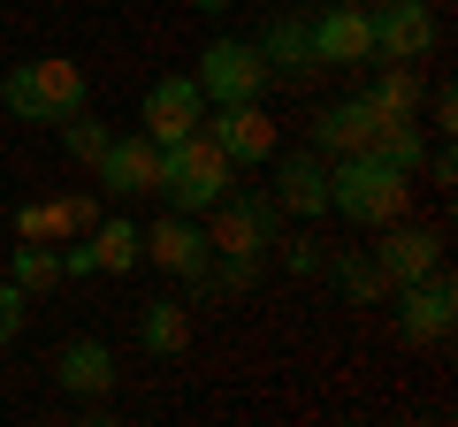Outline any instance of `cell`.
Masks as SVG:
<instances>
[{
    "instance_id": "e0dca14e",
    "label": "cell",
    "mask_w": 458,
    "mask_h": 427,
    "mask_svg": "<svg viewBox=\"0 0 458 427\" xmlns=\"http://www.w3.org/2000/svg\"><path fill=\"white\" fill-rule=\"evenodd\" d=\"M260 62H267V77L276 84H298V77H313V38H306V16H276L260 38Z\"/></svg>"
},
{
    "instance_id": "5bb4252c",
    "label": "cell",
    "mask_w": 458,
    "mask_h": 427,
    "mask_svg": "<svg viewBox=\"0 0 458 427\" xmlns=\"http://www.w3.org/2000/svg\"><path fill=\"white\" fill-rule=\"evenodd\" d=\"M375 122H382V107L367 92L328 99L321 115H313V146H321V153H367V146H375Z\"/></svg>"
},
{
    "instance_id": "d4e9b609",
    "label": "cell",
    "mask_w": 458,
    "mask_h": 427,
    "mask_svg": "<svg viewBox=\"0 0 458 427\" xmlns=\"http://www.w3.org/2000/svg\"><path fill=\"white\" fill-rule=\"evenodd\" d=\"M283 267H291L298 282H313V275L328 267V245H321V237H291V252H283Z\"/></svg>"
},
{
    "instance_id": "ac0fdd59",
    "label": "cell",
    "mask_w": 458,
    "mask_h": 427,
    "mask_svg": "<svg viewBox=\"0 0 458 427\" xmlns=\"http://www.w3.org/2000/svg\"><path fill=\"white\" fill-rule=\"evenodd\" d=\"M138 344H146L153 359H176V351L191 344V313H183L176 297H153V306H138Z\"/></svg>"
},
{
    "instance_id": "7a4b0ae2",
    "label": "cell",
    "mask_w": 458,
    "mask_h": 427,
    "mask_svg": "<svg viewBox=\"0 0 458 427\" xmlns=\"http://www.w3.org/2000/svg\"><path fill=\"white\" fill-rule=\"evenodd\" d=\"M328 214H344L352 230H382V222H405L412 214V176L375 153H344L328 168Z\"/></svg>"
},
{
    "instance_id": "3957f363",
    "label": "cell",
    "mask_w": 458,
    "mask_h": 427,
    "mask_svg": "<svg viewBox=\"0 0 458 427\" xmlns=\"http://www.w3.org/2000/svg\"><path fill=\"white\" fill-rule=\"evenodd\" d=\"M84 69L69 62V54H38V62H23V69H0V107L8 115H23V122H38V130H54V122H69L84 107Z\"/></svg>"
},
{
    "instance_id": "4fadbf2b",
    "label": "cell",
    "mask_w": 458,
    "mask_h": 427,
    "mask_svg": "<svg viewBox=\"0 0 458 427\" xmlns=\"http://www.w3.org/2000/svg\"><path fill=\"white\" fill-rule=\"evenodd\" d=\"M375 267L390 275V290H397V282H420V275H436V267H443V237L436 230H412V222H382Z\"/></svg>"
},
{
    "instance_id": "4316f807",
    "label": "cell",
    "mask_w": 458,
    "mask_h": 427,
    "mask_svg": "<svg viewBox=\"0 0 458 427\" xmlns=\"http://www.w3.org/2000/svg\"><path fill=\"white\" fill-rule=\"evenodd\" d=\"M62 206H69V237H84V230H92V222H99V198H62Z\"/></svg>"
},
{
    "instance_id": "ba28073f",
    "label": "cell",
    "mask_w": 458,
    "mask_h": 427,
    "mask_svg": "<svg viewBox=\"0 0 458 427\" xmlns=\"http://www.w3.org/2000/svg\"><path fill=\"white\" fill-rule=\"evenodd\" d=\"M199 122H207V92H199V77H153L146 84L138 130H146L153 146H176V138H191Z\"/></svg>"
},
{
    "instance_id": "7c38bea8",
    "label": "cell",
    "mask_w": 458,
    "mask_h": 427,
    "mask_svg": "<svg viewBox=\"0 0 458 427\" xmlns=\"http://www.w3.org/2000/svg\"><path fill=\"white\" fill-rule=\"evenodd\" d=\"M146 260L161 267V275H176V282H207L214 245H207V230H199V214H168V222H153V230H146Z\"/></svg>"
},
{
    "instance_id": "6da1fadb",
    "label": "cell",
    "mask_w": 458,
    "mask_h": 427,
    "mask_svg": "<svg viewBox=\"0 0 458 427\" xmlns=\"http://www.w3.org/2000/svg\"><path fill=\"white\" fill-rule=\"evenodd\" d=\"M214 222H207V245L222 252V267H207V282H229V290H252V275H260V260L276 252V230H283V206L267 191H237L229 183L222 198H214Z\"/></svg>"
},
{
    "instance_id": "9c48e42d",
    "label": "cell",
    "mask_w": 458,
    "mask_h": 427,
    "mask_svg": "<svg viewBox=\"0 0 458 427\" xmlns=\"http://www.w3.org/2000/svg\"><path fill=\"white\" fill-rule=\"evenodd\" d=\"M199 130L229 153V168H267V161H276V122H267L260 99H245V107H207Z\"/></svg>"
},
{
    "instance_id": "603a6c76",
    "label": "cell",
    "mask_w": 458,
    "mask_h": 427,
    "mask_svg": "<svg viewBox=\"0 0 458 427\" xmlns=\"http://www.w3.org/2000/svg\"><path fill=\"white\" fill-rule=\"evenodd\" d=\"M54 130H62V153H69V161H84V168H92L99 153H107V122H92L84 107H77L69 122H54Z\"/></svg>"
},
{
    "instance_id": "d6986e66",
    "label": "cell",
    "mask_w": 458,
    "mask_h": 427,
    "mask_svg": "<svg viewBox=\"0 0 458 427\" xmlns=\"http://www.w3.org/2000/svg\"><path fill=\"white\" fill-rule=\"evenodd\" d=\"M92 260H99V275H131L138 260H146V230H131L123 214H107V222H92Z\"/></svg>"
},
{
    "instance_id": "7402d4cb",
    "label": "cell",
    "mask_w": 458,
    "mask_h": 427,
    "mask_svg": "<svg viewBox=\"0 0 458 427\" xmlns=\"http://www.w3.org/2000/svg\"><path fill=\"white\" fill-rule=\"evenodd\" d=\"M382 115H420V62H382V77L367 84Z\"/></svg>"
},
{
    "instance_id": "f1b7e54d",
    "label": "cell",
    "mask_w": 458,
    "mask_h": 427,
    "mask_svg": "<svg viewBox=\"0 0 458 427\" xmlns=\"http://www.w3.org/2000/svg\"><path fill=\"white\" fill-rule=\"evenodd\" d=\"M191 8H207V16H229V8H237V0H191Z\"/></svg>"
},
{
    "instance_id": "484cf974",
    "label": "cell",
    "mask_w": 458,
    "mask_h": 427,
    "mask_svg": "<svg viewBox=\"0 0 458 427\" xmlns=\"http://www.w3.org/2000/svg\"><path fill=\"white\" fill-rule=\"evenodd\" d=\"M16 336H23V290L0 275V344H16Z\"/></svg>"
},
{
    "instance_id": "9a60e30c",
    "label": "cell",
    "mask_w": 458,
    "mask_h": 427,
    "mask_svg": "<svg viewBox=\"0 0 458 427\" xmlns=\"http://www.w3.org/2000/svg\"><path fill=\"white\" fill-rule=\"evenodd\" d=\"M276 198L283 214H298V222H321L328 214V161L321 153H291V161H276Z\"/></svg>"
},
{
    "instance_id": "83f0119b",
    "label": "cell",
    "mask_w": 458,
    "mask_h": 427,
    "mask_svg": "<svg viewBox=\"0 0 458 427\" xmlns=\"http://www.w3.org/2000/svg\"><path fill=\"white\" fill-rule=\"evenodd\" d=\"M420 168H428V176H436V183H443V191H451V183H458V161H451V146H436V153H428V161H420Z\"/></svg>"
},
{
    "instance_id": "30bf717a",
    "label": "cell",
    "mask_w": 458,
    "mask_h": 427,
    "mask_svg": "<svg viewBox=\"0 0 458 427\" xmlns=\"http://www.w3.org/2000/svg\"><path fill=\"white\" fill-rule=\"evenodd\" d=\"M451 321H458V290H451L443 267L420 275V282H397V336H405V344H443Z\"/></svg>"
},
{
    "instance_id": "2e32d148",
    "label": "cell",
    "mask_w": 458,
    "mask_h": 427,
    "mask_svg": "<svg viewBox=\"0 0 458 427\" xmlns=\"http://www.w3.org/2000/svg\"><path fill=\"white\" fill-rule=\"evenodd\" d=\"M54 381H62L69 397H107V389H114V351H107V336H69V344L54 351Z\"/></svg>"
},
{
    "instance_id": "ffe728a7",
    "label": "cell",
    "mask_w": 458,
    "mask_h": 427,
    "mask_svg": "<svg viewBox=\"0 0 458 427\" xmlns=\"http://www.w3.org/2000/svg\"><path fill=\"white\" fill-rule=\"evenodd\" d=\"M321 275L336 282V290L352 297V306H382V297H390V275L375 267V252H328V267H321Z\"/></svg>"
},
{
    "instance_id": "8992f818",
    "label": "cell",
    "mask_w": 458,
    "mask_h": 427,
    "mask_svg": "<svg viewBox=\"0 0 458 427\" xmlns=\"http://www.w3.org/2000/svg\"><path fill=\"white\" fill-rule=\"evenodd\" d=\"M306 38H313V69H367L375 62V16H367V0L321 8L306 23Z\"/></svg>"
},
{
    "instance_id": "277c9868",
    "label": "cell",
    "mask_w": 458,
    "mask_h": 427,
    "mask_svg": "<svg viewBox=\"0 0 458 427\" xmlns=\"http://www.w3.org/2000/svg\"><path fill=\"white\" fill-rule=\"evenodd\" d=\"M229 183H237V168H229V153L214 146L207 130L161 146V198H168V214H207Z\"/></svg>"
},
{
    "instance_id": "8fae6325",
    "label": "cell",
    "mask_w": 458,
    "mask_h": 427,
    "mask_svg": "<svg viewBox=\"0 0 458 427\" xmlns=\"http://www.w3.org/2000/svg\"><path fill=\"white\" fill-rule=\"evenodd\" d=\"M99 183H107L114 198H161V146H153L146 130H123L107 138V153H99Z\"/></svg>"
},
{
    "instance_id": "52a82bcc",
    "label": "cell",
    "mask_w": 458,
    "mask_h": 427,
    "mask_svg": "<svg viewBox=\"0 0 458 427\" xmlns=\"http://www.w3.org/2000/svg\"><path fill=\"white\" fill-rule=\"evenodd\" d=\"M375 16V62H428L436 54V8L428 0H367Z\"/></svg>"
},
{
    "instance_id": "5b68a950",
    "label": "cell",
    "mask_w": 458,
    "mask_h": 427,
    "mask_svg": "<svg viewBox=\"0 0 458 427\" xmlns=\"http://www.w3.org/2000/svg\"><path fill=\"white\" fill-rule=\"evenodd\" d=\"M199 92H207V107H245V99H260L267 84V62L252 38H207V54H199Z\"/></svg>"
},
{
    "instance_id": "cb8c5ba5",
    "label": "cell",
    "mask_w": 458,
    "mask_h": 427,
    "mask_svg": "<svg viewBox=\"0 0 458 427\" xmlns=\"http://www.w3.org/2000/svg\"><path fill=\"white\" fill-rule=\"evenodd\" d=\"M16 237H47V245H62V237H69V206H62V198H31V206L16 214Z\"/></svg>"
},
{
    "instance_id": "44dd1931",
    "label": "cell",
    "mask_w": 458,
    "mask_h": 427,
    "mask_svg": "<svg viewBox=\"0 0 458 427\" xmlns=\"http://www.w3.org/2000/svg\"><path fill=\"white\" fill-rule=\"evenodd\" d=\"M8 282H16L23 297L54 290V282H62V245H47V237H16V252H8Z\"/></svg>"
}]
</instances>
